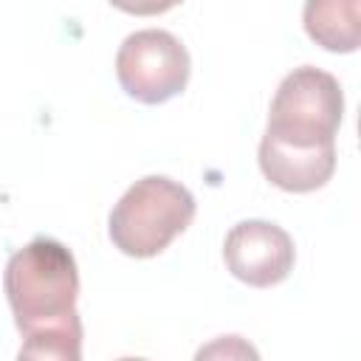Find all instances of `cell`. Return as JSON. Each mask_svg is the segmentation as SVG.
Listing matches in <instances>:
<instances>
[{
  "label": "cell",
  "instance_id": "cell-1",
  "mask_svg": "<svg viewBox=\"0 0 361 361\" xmlns=\"http://www.w3.org/2000/svg\"><path fill=\"white\" fill-rule=\"evenodd\" d=\"M3 290L23 336L20 358H82L79 268L65 243L34 237L17 248L3 271Z\"/></svg>",
  "mask_w": 361,
  "mask_h": 361
},
{
  "label": "cell",
  "instance_id": "cell-2",
  "mask_svg": "<svg viewBox=\"0 0 361 361\" xmlns=\"http://www.w3.org/2000/svg\"><path fill=\"white\" fill-rule=\"evenodd\" d=\"M195 209V197L183 183L166 175H147L135 180L113 206L107 217L110 243L135 259L158 257L192 226Z\"/></svg>",
  "mask_w": 361,
  "mask_h": 361
},
{
  "label": "cell",
  "instance_id": "cell-3",
  "mask_svg": "<svg viewBox=\"0 0 361 361\" xmlns=\"http://www.w3.org/2000/svg\"><path fill=\"white\" fill-rule=\"evenodd\" d=\"M344 118V93L333 73L302 65L293 68L276 87L268 110V141L313 149L336 144V133Z\"/></svg>",
  "mask_w": 361,
  "mask_h": 361
},
{
  "label": "cell",
  "instance_id": "cell-4",
  "mask_svg": "<svg viewBox=\"0 0 361 361\" xmlns=\"http://www.w3.org/2000/svg\"><path fill=\"white\" fill-rule=\"evenodd\" d=\"M192 59L186 45L164 31L144 28L130 34L116 54V79L121 90L141 104H164L186 90Z\"/></svg>",
  "mask_w": 361,
  "mask_h": 361
},
{
  "label": "cell",
  "instance_id": "cell-5",
  "mask_svg": "<svg viewBox=\"0 0 361 361\" xmlns=\"http://www.w3.org/2000/svg\"><path fill=\"white\" fill-rule=\"evenodd\" d=\"M223 259L234 279L251 288H271L288 279L296 262L293 237L268 220H240L223 243Z\"/></svg>",
  "mask_w": 361,
  "mask_h": 361
},
{
  "label": "cell",
  "instance_id": "cell-6",
  "mask_svg": "<svg viewBox=\"0 0 361 361\" xmlns=\"http://www.w3.org/2000/svg\"><path fill=\"white\" fill-rule=\"evenodd\" d=\"M259 169L282 192H316L336 172V144L296 149L276 141H259Z\"/></svg>",
  "mask_w": 361,
  "mask_h": 361
},
{
  "label": "cell",
  "instance_id": "cell-7",
  "mask_svg": "<svg viewBox=\"0 0 361 361\" xmlns=\"http://www.w3.org/2000/svg\"><path fill=\"white\" fill-rule=\"evenodd\" d=\"M361 0H305V34L330 54H353L361 45Z\"/></svg>",
  "mask_w": 361,
  "mask_h": 361
},
{
  "label": "cell",
  "instance_id": "cell-8",
  "mask_svg": "<svg viewBox=\"0 0 361 361\" xmlns=\"http://www.w3.org/2000/svg\"><path fill=\"white\" fill-rule=\"evenodd\" d=\"M183 0H110L113 8L124 11V14H135V17H155V14H166L169 8L180 6Z\"/></svg>",
  "mask_w": 361,
  "mask_h": 361
}]
</instances>
